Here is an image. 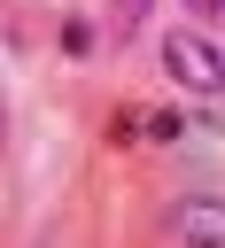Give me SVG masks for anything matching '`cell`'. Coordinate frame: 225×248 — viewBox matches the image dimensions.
<instances>
[{
	"instance_id": "cell-2",
	"label": "cell",
	"mask_w": 225,
	"mask_h": 248,
	"mask_svg": "<svg viewBox=\"0 0 225 248\" xmlns=\"http://www.w3.org/2000/svg\"><path fill=\"white\" fill-rule=\"evenodd\" d=\"M178 240L186 248H225V202H186L178 209Z\"/></svg>"
},
{
	"instance_id": "cell-3",
	"label": "cell",
	"mask_w": 225,
	"mask_h": 248,
	"mask_svg": "<svg viewBox=\"0 0 225 248\" xmlns=\"http://www.w3.org/2000/svg\"><path fill=\"white\" fill-rule=\"evenodd\" d=\"M116 16H124V23H140V16H147V0H116Z\"/></svg>"
},
{
	"instance_id": "cell-4",
	"label": "cell",
	"mask_w": 225,
	"mask_h": 248,
	"mask_svg": "<svg viewBox=\"0 0 225 248\" xmlns=\"http://www.w3.org/2000/svg\"><path fill=\"white\" fill-rule=\"evenodd\" d=\"M186 8H194V16H217V0H186Z\"/></svg>"
},
{
	"instance_id": "cell-1",
	"label": "cell",
	"mask_w": 225,
	"mask_h": 248,
	"mask_svg": "<svg viewBox=\"0 0 225 248\" xmlns=\"http://www.w3.org/2000/svg\"><path fill=\"white\" fill-rule=\"evenodd\" d=\"M163 70H171L178 85H194V93H202V85H225V54H217L209 39H194V31H171V39H163Z\"/></svg>"
}]
</instances>
